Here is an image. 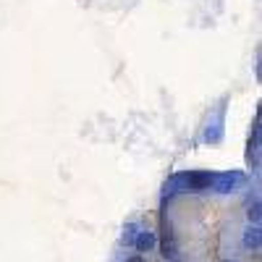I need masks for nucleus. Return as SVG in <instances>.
<instances>
[{
	"label": "nucleus",
	"mask_w": 262,
	"mask_h": 262,
	"mask_svg": "<svg viewBox=\"0 0 262 262\" xmlns=\"http://www.w3.org/2000/svg\"><path fill=\"white\" fill-rule=\"evenodd\" d=\"M215 181V173H207V170H191V173H184V186L186 191H207Z\"/></svg>",
	"instance_id": "nucleus-1"
},
{
	"label": "nucleus",
	"mask_w": 262,
	"mask_h": 262,
	"mask_svg": "<svg viewBox=\"0 0 262 262\" xmlns=\"http://www.w3.org/2000/svg\"><path fill=\"white\" fill-rule=\"evenodd\" d=\"M242 181H244V173H238V170H233V173H221V176H215L212 189H215L217 194H231V191L236 189V184H242Z\"/></svg>",
	"instance_id": "nucleus-2"
},
{
	"label": "nucleus",
	"mask_w": 262,
	"mask_h": 262,
	"mask_svg": "<svg viewBox=\"0 0 262 262\" xmlns=\"http://www.w3.org/2000/svg\"><path fill=\"white\" fill-rule=\"evenodd\" d=\"M158 247V233L155 231H137L134 236V249L137 252H152Z\"/></svg>",
	"instance_id": "nucleus-3"
},
{
	"label": "nucleus",
	"mask_w": 262,
	"mask_h": 262,
	"mask_svg": "<svg viewBox=\"0 0 262 262\" xmlns=\"http://www.w3.org/2000/svg\"><path fill=\"white\" fill-rule=\"evenodd\" d=\"M160 254L165 257V259H173L179 254V247H176V238H173V233H170V228L163 233V238H160Z\"/></svg>",
	"instance_id": "nucleus-4"
},
{
	"label": "nucleus",
	"mask_w": 262,
	"mask_h": 262,
	"mask_svg": "<svg viewBox=\"0 0 262 262\" xmlns=\"http://www.w3.org/2000/svg\"><path fill=\"white\" fill-rule=\"evenodd\" d=\"M244 247L247 249H252V252H257L259 247H262V233H259V226H249L247 231H244Z\"/></svg>",
	"instance_id": "nucleus-5"
},
{
	"label": "nucleus",
	"mask_w": 262,
	"mask_h": 262,
	"mask_svg": "<svg viewBox=\"0 0 262 262\" xmlns=\"http://www.w3.org/2000/svg\"><path fill=\"white\" fill-rule=\"evenodd\" d=\"M221 137H223V126H221V123L207 126V131H205V142H221Z\"/></svg>",
	"instance_id": "nucleus-6"
},
{
	"label": "nucleus",
	"mask_w": 262,
	"mask_h": 262,
	"mask_svg": "<svg viewBox=\"0 0 262 262\" xmlns=\"http://www.w3.org/2000/svg\"><path fill=\"white\" fill-rule=\"evenodd\" d=\"M247 217H249V223H259V202H254V205H249V210H247Z\"/></svg>",
	"instance_id": "nucleus-7"
},
{
	"label": "nucleus",
	"mask_w": 262,
	"mask_h": 262,
	"mask_svg": "<svg viewBox=\"0 0 262 262\" xmlns=\"http://www.w3.org/2000/svg\"><path fill=\"white\" fill-rule=\"evenodd\" d=\"M134 236H137V226L128 223L126 226V233H123V242H134Z\"/></svg>",
	"instance_id": "nucleus-8"
},
{
	"label": "nucleus",
	"mask_w": 262,
	"mask_h": 262,
	"mask_svg": "<svg viewBox=\"0 0 262 262\" xmlns=\"http://www.w3.org/2000/svg\"><path fill=\"white\" fill-rule=\"evenodd\" d=\"M126 262H144V259H142V254H137V257H128Z\"/></svg>",
	"instance_id": "nucleus-9"
},
{
	"label": "nucleus",
	"mask_w": 262,
	"mask_h": 262,
	"mask_svg": "<svg viewBox=\"0 0 262 262\" xmlns=\"http://www.w3.org/2000/svg\"><path fill=\"white\" fill-rule=\"evenodd\" d=\"M223 262H236V259H223Z\"/></svg>",
	"instance_id": "nucleus-10"
}]
</instances>
